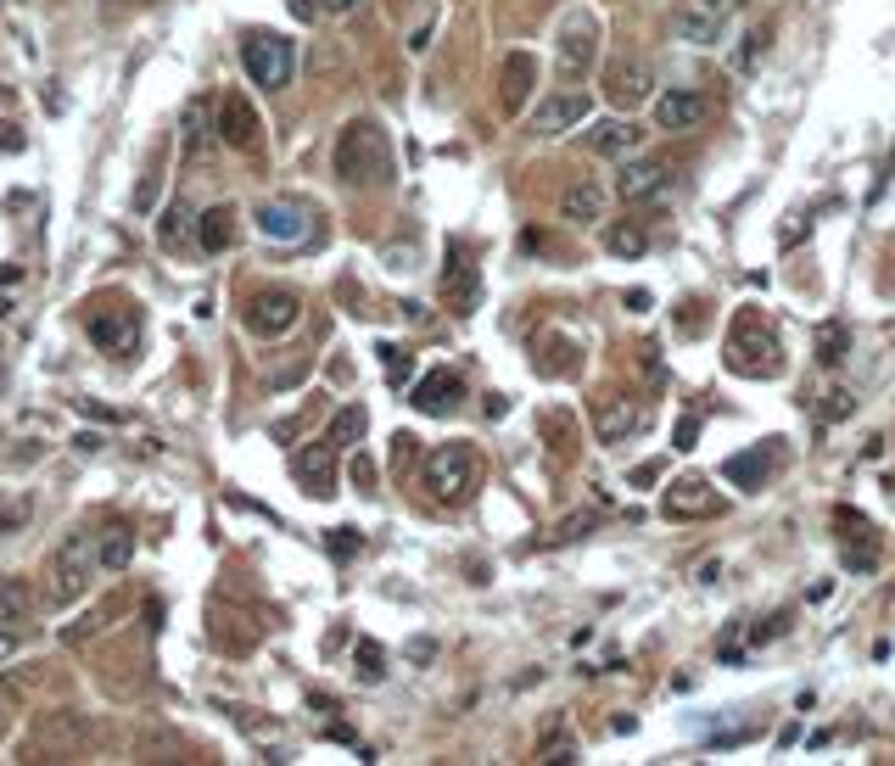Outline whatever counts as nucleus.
Returning a JSON list of instances; mask_svg holds the SVG:
<instances>
[{
    "instance_id": "obj_28",
    "label": "nucleus",
    "mask_w": 895,
    "mask_h": 766,
    "mask_svg": "<svg viewBox=\"0 0 895 766\" xmlns=\"http://www.w3.org/2000/svg\"><path fill=\"white\" fill-rule=\"evenodd\" d=\"M604 252H610V258H644V252H649V229H644L638 219H610Z\"/></svg>"
},
{
    "instance_id": "obj_24",
    "label": "nucleus",
    "mask_w": 895,
    "mask_h": 766,
    "mask_svg": "<svg viewBox=\"0 0 895 766\" xmlns=\"http://www.w3.org/2000/svg\"><path fill=\"white\" fill-rule=\"evenodd\" d=\"M604 202H610V197H604V185H599V179H577V185H565L560 213L572 219V224H582V229H588V224H599V219H604Z\"/></svg>"
},
{
    "instance_id": "obj_3",
    "label": "nucleus",
    "mask_w": 895,
    "mask_h": 766,
    "mask_svg": "<svg viewBox=\"0 0 895 766\" xmlns=\"http://www.w3.org/2000/svg\"><path fill=\"white\" fill-rule=\"evenodd\" d=\"M420 487H426V498H437V504H464L470 493L482 487V453L470 443L432 448L426 464H420Z\"/></svg>"
},
{
    "instance_id": "obj_12",
    "label": "nucleus",
    "mask_w": 895,
    "mask_h": 766,
    "mask_svg": "<svg viewBox=\"0 0 895 766\" xmlns=\"http://www.w3.org/2000/svg\"><path fill=\"white\" fill-rule=\"evenodd\" d=\"M778 464H784V443L767 437V443H756V448L733 453V459L722 464V475H728V482H739L744 493H762V487L773 482V470H778Z\"/></svg>"
},
{
    "instance_id": "obj_23",
    "label": "nucleus",
    "mask_w": 895,
    "mask_h": 766,
    "mask_svg": "<svg viewBox=\"0 0 895 766\" xmlns=\"http://www.w3.org/2000/svg\"><path fill=\"white\" fill-rule=\"evenodd\" d=\"M476 297H482V274H476V263H464L459 247H454V258L443 269V303L454 314H470V308H476Z\"/></svg>"
},
{
    "instance_id": "obj_15",
    "label": "nucleus",
    "mask_w": 895,
    "mask_h": 766,
    "mask_svg": "<svg viewBox=\"0 0 895 766\" xmlns=\"http://www.w3.org/2000/svg\"><path fill=\"white\" fill-rule=\"evenodd\" d=\"M292 475L303 482V493L308 498H331L337 493V448L331 443H308V448H297V459H292Z\"/></svg>"
},
{
    "instance_id": "obj_38",
    "label": "nucleus",
    "mask_w": 895,
    "mask_h": 766,
    "mask_svg": "<svg viewBox=\"0 0 895 766\" xmlns=\"http://www.w3.org/2000/svg\"><path fill=\"white\" fill-rule=\"evenodd\" d=\"M381 369H387L392 387H403V380H409V353L398 342H381Z\"/></svg>"
},
{
    "instance_id": "obj_7",
    "label": "nucleus",
    "mask_w": 895,
    "mask_h": 766,
    "mask_svg": "<svg viewBox=\"0 0 895 766\" xmlns=\"http://www.w3.org/2000/svg\"><path fill=\"white\" fill-rule=\"evenodd\" d=\"M213 134L224 140L229 152H258V140H263V118H258V107L247 102L242 90L219 95V118H213Z\"/></svg>"
},
{
    "instance_id": "obj_34",
    "label": "nucleus",
    "mask_w": 895,
    "mask_h": 766,
    "mask_svg": "<svg viewBox=\"0 0 895 766\" xmlns=\"http://www.w3.org/2000/svg\"><path fill=\"white\" fill-rule=\"evenodd\" d=\"M593 526H599V515H593V509H577V515H565V520L554 526L549 543H577V538H588V532H593Z\"/></svg>"
},
{
    "instance_id": "obj_29",
    "label": "nucleus",
    "mask_w": 895,
    "mask_h": 766,
    "mask_svg": "<svg viewBox=\"0 0 895 766\" xmlns=\"http://www.w3.org/2000/svg\"><path fill=\"white\" fill-rule=\"evenodd\" d=\"M134 559V532L129 526H107V532H96V570H129Z\"/></svg>"
},
{
    "instance_id": "obj_16",
    "label": "nucleus",
    "mask_w": 895,
    "mask_h": 766,
    "mask_svg": "<svg viewBox=\"0 0 895 766\" xmlns=\"http://www.w3.org/2000/svg\"><path fill=\"white\" fill-rule=\"evenodd\" d=\"M532 90H538V57L532 51H509L504 68H498V107L515 118L532 102Z\"/></svg>"
},
{
    "instance_id": "obj_42",
    "label": "nucleus",
    "mask_w": 895,
    "mask_h": 766,
    "mask_svg": "<svg viewBox=\"0 0 895 766\" xmlns=\"http://www.w3.org/2000/svg\"><path fill=\"white\" fill-rule=\"evenodd\" d=\"M678 330H683V337H694V330H705V303H683V314H678Z\"/></svg>"
},
{
    "instance_id": "obj_47",
    "label": "nucleus",
    "mask_w": 895,
    "mask_h": 766,
    "mask_svg": "<svg viewBox=\"0 0 895 766\" xmlns=\"http://www.w3.org/2000/svg\"><path fill=\"white\" fill-rule=\"evenodd\" d=\"M353 482H358V487H364V493H369V487H375V464H369V459H364V453H358V459H353Z\"/></svg>"
},
{
    "instance_id": "obj_5",
    "label": "nucleus",
    "mask_w": 895,
    "mask_h": 766,
    "mask_svg": "<svg viewBox=\"0 0 895 766\" xmlns=\"http://www.w3.org/2000/svg\"><path fill=\"white\" fill-rule=\"evenodd\" d=\"M242 62H247V79H252V84L286 90L292 73H297V39H286V34H247Z\"/></svg>"
},
{
    "instance_id": "obj_8",
    "label": "nucleus",
    "mask_w": 895,
    "mask_h": 766,
    "mask_svg": "<svg viewBox=\"0 0 895 766\" xmlns=\"http://www.w3.org/2000/svg\"><path fill=\"white\" fill-rule=\"evenodd\" d=\"M649 90H655V73H649L644 57H610V62H604V102L616 107V113L644 107Z\"/></svg>"
},
{
    "instance_id": "obj_18",
    "label": "nucleus",
    "mask_w": 895,
    "mask_h": 766,
    "mask_svg": "<svg viewBox=\"0 0 895 766\" xmlns=\"http://www.w3.org/2000/svg\"><path fill=\"white\" fill-rule=\"evenodd\" d=\"M459 398H464V380H459L454 369H432V375L414 380V398H409V403H414L420 414H454Z\"/></svg>"
},
{
    "instance_id": "obj_39",
    "label": "nucleus",
    "mask_w": 895,
    "mask_h": 766,
    "mask_svg": "<svg viewBox=\"0 0 895 766\" xmlns=\"http://www.w3.org/2000/svg\"><path fill=\"white\" fill-rule=\"evenodd\" d=\"M23 615H28V588H7L0 593V627H12Z\"/></svg>"
},
{
    "instance_id": "obj_48",
    "label": "nucleus",
    "mask_w": 895,
    "mask_h": 766,
    "mask_svg": "<svg viewBox=\"0 0 895 766\" xmlns=\"http://www.w3.org/2000/svg\"><path fill=\"white\" fill-rule=\"evenodd\" d=\"M12 649H17V633H12V627H0V660H12Z\"/></svg>"
},
{
    "instance_id": "obj_22",
    "label": "nucleus",
    "mask_w": 895,
    "mask_h": 766,
    "mask_svg": "<svg viewBox=\"0 0 895 766\" xmlns=\"http://www.w3.org/2000/svg\"><path fill=\"white\" fill-rule=\"evenodd\" d=\"M722 17L728 12H717V7H705V0H683L678 7V39H688V45H722Z\"/></svg>"
},
{
    "instance_id": "obj_17",
    "label": "nucleus",
    "mask_w": 895,
    "mask_h": 766,
    "mask_svg": "<svg viewBox=\"0 0 895 766\" xmlns=\"http://www.w3.org/2000/svg\"><path fill=\"white\" fill-rule=\"evenodd\" d=\"M588 118V95L582 90H554L549 102L538 107V118H532V134H565V129H577Z\"/></svg>"
},
{
    "instance_id": "obj_32",
    "label": "nucleus",
    "mask_w": 895,
    "mask_h": 766,
    "mask_svg": "<svg viewBox=\"0 0 895 766\" xmlns=\"http://www.w3.org/2000/svg\"><path fill=\"white\" fill-rule=\"evenodd\" d=\"M845 347H851V330H845V325H823V330H817V364L834 369V364L845 358Z\"/></svg>"
},
{
    "instance_id": "obj_2",
    "label": "nucleus",
    "mask_w": 895,
    "mask_h": 766,
    "mask_svg": "<svg viewBox=\"0 0 895 766\" xmlns=\"http://www.w3.org/2000/svg\"><path fill=\"white\" fill-rule=\"evenodd\" d=\"M722 364H728L733 375H744V380H773V375L784 369V347H778V337H773V325H767L762 314H750V308L733 314Z\"/></svg>"
},
{
    "instance_id": "obj_43",
    "label": "nucleus",
    "mask_w": 895,
    "mask_h": 766,
    "mask_svg": "<svg viewBox=\"0 0 895 766\" xmlns=\"http://www.w3.org/2000/svg\"><path fill=\"white\" fill-rule=\"evenodd\" d=\"M784 621H789V615H767V621H762V627L750 633L744 644H767V638H778V633H784Z\"/></svg>"
},
{
    "instance_id": "obj_50",
    "label": "nucleus",
    "mask_w": 895,
    "mask_h": 766,
    "mask_svg": "<svg viewBox=\"0 0 895 766\" xmlns=\"http://www.w3.org/2000/svg\"><path fill=\"white\" fill-rule=\"evenodd\" d=\"M325 7H331V12H348V7H358V0H325Z\"/></svg>"
},
{
    "instance_id": "obj_31",
    "label": "nucleus",
    "mask_w": 895,
    "mask_h": 766,
    "mask_svg": "<svg viewBox=\"0 0 895 766\" xmlns=\"http://www.w3.org/2000/svg\"><path fill=\"white\" fill-rule=\"evenodd\" d=\"M538 761H577V739L560 733V722H549L538 739Z\"/></svg>"
},
{
    "instance_id": "obj_11",
    "label": "nucleus",
    "mask_w": 895,
    "mask_h": 766,
    "mask_svg": "<svg viewBox=\"0 0 895 766\" xmlns=\"http://www.w3.org/2000/svg\"><path fill=\"white\" fill-rule=\"evenodd\" d=\"M638 425H644V403L638 398H627V392L593 398V437L599 443H627Z\"/></svg>"
},
{
    "instance_id": "obj_30",
    "label": "nucleus",
    "mask_w": 895,
    "mask_h": 766,
    "mask_svg": "<svg viewBox=\"0 0 895 766\" xmlns=\"http://www.w3.org/2000/svg\"><path fill=\"white\" fill-rule=\"evenodd\" d=\"M364 431H369V409H358V403H348L331 425H325V443H331L337 453H348V448H358L364 443Z\"/></svg>"
},
{
    "instance_id": "obj_13",
    "label": "nucleus",
    "mask_w": 895,
    "mask_h": 766,
    "mask_svg": "<svg viewBox=\"0 0 895 766\" xmlns=\"http://www.w3.org/2000/svg\"><path fill=\"white\" fill-rule=\"evenodd\" d=\"M672 179H678V157H638L616 174V190L627 202H649L661 190H672Z\"/></svg>"
},
{
    "instance_id": "obj_33",
    "label": "nucleus",
    "mask_w": 895,
    "mask_h": 766,
    "mask_svg": "<svg viewBox=\"0 0 895 766\" xmlns=\"http://www.w3.org/2000/svg\"><path fill=\"white\" fill-rule=\"evenodd\" d=\"M767 45H773V28H750V34H744V45L733 51V73H750V68H756Z\"/></svg>"
},
{
    "instance_id": "obj_41",
    "label": "nucleus",
    "mask_w": 895,
    "mask_h": 766,
    "mask_svg": "<svg viewBox=\"0 0 895 766\" xmlns=\"http://www.w3.org/2000/svg\"><path fill=\"white\" fill-rule=\"evenodd\" d=\"M179 219H185V208H168V219L157 224V235H163V247H179V241H185V229H179Z\"/></svg>"
},
{
    "instance_id": "obj_19",
    "label": "nucleus",
    "mask_w": 895,
    "mask_h": 766,
    "mask_svg": "<svg viewBox=\"0 0 895 766\" xmlns=\"http://www.w3.org/2000/svg\"><path fill=\"white\" fill-rule=\"evenodd\" d=\"M705 113H711V107H705V95H699V90H667V95H655V123L672 129V134L699 129Z\"/></svg>"
},
{
    "instance_id": "obj_35",
    "label": "nucleus",
    "mask_w": 895,
    "mask_h": 766,
    "mask_svg": "<svg viewBox=\"0 0 895 766\" xmlns=\"http://www.w3.org/2000/svg\"><path fill=\"white\" fill-rule=\"evenodd\" d=\"M543 431H549V437H554L549 448H554V453H565V459H572V448H577V431H572V414H560V409H554V414H543Z\"/></svg>"
},
{
    "instance_id": "obj_6",
    "label": "nucleus",
    "mask_w": 895,
    "mask_h": 766,
    "mask_svg": "<svg viewBox=\"0 0 895 766\" xmlns=\"http://www.w3.org/2000/svg\"><path fill=\"white\" fill-rule=\"evenodd\" d=\"M554 57H560L565 79H582L593 68V57H599V23L588 12H572L560 23V34H554Z\"/></svg>"
},
{
    "instance_id": "obj_26",
    "label": "nucleus",
    "mask_w": 895,
    "mask_h": 766,
    "mask_svg": "<svg viewBox=\"0 0 895 766\" xmlns=\"http://www.w3.org/2000/svg\"><path fill=\"white\" fill-rule=\"evenodd\" d=\"M208 113H213L208 95H191V107H185V118H179V146H185V157H208V134H213Z\"/></svg>"
},
{
    "instance_id": "obj_21",
    "label": "nucleus",
    "mask_w": 895,
    "mask_h": 766,
    "mask_svg": "<svg viewBox=\"0 0 895 766\" xmlns=\"http://www.w3.org/2000/svg\"><path fill=\"white\" fill-rule=\"evenodd\" d=\"M39 750H57V755H84L90 750V722L73 710H57V716H45L39 722Z\"/></svg>"
},
{
    "instance_id": "obj_4",
    "label": "nucleus",
    "mask_w": 895,
    "mask_h": 766,
    "mask_svg": "<svg viewBox=\"0 0 895 766\" xmlns=\"http://www.w3.org/2000/svg\"><path fill=\"white\" fill-rule=\"evenodd\" d=\"M90 570H96V538H90V532H73V538L51 554V570H45V604H51V610L73 604V599L84 593V582H90Z\"/></svg>"
},
{
    "instance_id": "obj_36",
    "label": "nucleus",
    "mask_w": 895,
    "mask_h": 766,
    "mask_svg": "<svg viewBox=\"0 0 895 766\" xmlns=\"http://www.w3.org/2000/svg\"><path fill=\"white\" fill-rule=\"evenodd\" d=\"M353 672H358V683H381V672H387V655H381V644H358V655H353Z\"/></svg>"
},
{
    "instance_id": "obj_37",
    "label": "nucleus",
    "mask_w": 895,
    "mask_h": 766,
    "mask_svg": "<svg viewBox=\"0 0 895 766\" xmlns=\"http://www.w3.org/2000/svg\"><path fill=\"white\" fill-rule=\"evenodd\" d=\"M817 409H823V420H851V414H857V398L845 392V387H828Z\"/></svg>"
},
{
    "instance_id": "obj_9",
    "label": "nucleus",
    "mask_w": 895,
    "mask_h": 766,
    "mask_svg": "<svg viewBox=\"0 0 895 766\" xmlns=\"http://www.w3.org/2000/svg\"><path fill=\"white\" fill-rule=\"evenodd\" d=\"M728 504H722V493L705 482V475H678V482L661 493V515L667 520H711V515H722Z\"/></svg>"
},
{
    "instance_id": "obj_14",
    "label": "nucleus",
    "mask_w": 895,
    "mask_h": 766,
    "mask_svg": "<svg viewBox=\"0 0 895 766\" xmlns=\"http://www.w3.org/2000/svg\"><path fill=\"white\" fill-rule=\"evenodd\" d=\"M90 342H96L102 353H113V358H129L140 347V314L134 308H102L96 319H90Z\"/></svg>"
},
{
    "instance_id": "obj_40",
    "label": "nucleus",
    "mask_w": 895,
    "mask_h": 766,
    "mask_svg": "<svg viewBox=\"0 0 895 766\" xmlns=\"http://www.w3.org/2000/svg\"><path fill=\"white\" fill-rule=\"evenodd\" d=\"M325 543H331L337 559H353V554H358V532H353V526H337V532L325 538Z\"/></svg>"
},
{
    "instance_id": "obj_25",
    "label": "nucleus",
    "mask_w": 895,
    "mask_h": 766,
    "mask_svg": "<svg viewBox=\"0 0 895 766\" xmlns=\"http://www.w3.org/2000/svg\"><path fill=\"white\" fill-rule=\"evenodd\" d=\"M644 140V129L638 123H627V118H604V123H593L588 129V146L599 152V157H622V152H633Z\"/></svg>"
},
{
    "instance_id": "obj_1",
    "label": "nucleus",
    "mask_w": 895,
    "mask_h": 766,
    "mask_svg": "<svg viewBox=\"0 0 895 766\" xmlns=\"http://www.w3.org/2000/svg\"><path fill=\"white\" fill-rule=\"evenodd\" d=\"M337 179L342 185H387L392 179V140L375 118H353L337 140Z\"/></svg>"
},
{
    "instance_id": "obj_45",
    "label": "nucleus",
    "mask_w": 895,
    "mask_h": 766,
    "mask_svg": "<svg viewBox=\"0 0 895 766\" xmlns=\"http://www.w3.org/2000/svg\"><path fill=\"white\" fill-rule=\"evenodd\" d=\"M694 437H699V420H694V414H683V420H678V448L688 453V448H694Z\"/></svg>"
},
{
    "instance_id": "obj_46",
    "label": "nucleus",
    "mask_w": 895,
    "mask_h": 766,
    "mask_svg": "<svg viewBox=\"0 0 895 766\" xmlns=\"http://www.w3.org/2000/svg\"><path fill=\"white\" fill-rule=\"evenodd\" d=\"M0 152H23V129L17 123H0Z\"/></svg>"
},
{
    "instance_id": "obj_20",
    "label": "nucleus",
    "mask_w": 895,
    "mask_h": 766,
    "mask_svg": "<svg viewBox=\"0 0 895 766\" xmlns=\"http://www.w3.org/2000/svg\"><path fill=\"white\" fill-rule=\"evenodd\" d=\"M258 229L269 235V241H308V229H314V219H308V208L303 202H263L258 208Z\"/></svg>"
},
{
    "instance_id": "obj_49",
    "label": "nucleus",
    "mask_w": 895,
    "mask_h": 766,
    "mask_svg": "<svg viewBox=\"0 0 895 766\" xmlns=\"http://www.w3.org/2000/svg\"><path fill=\"white\" fill-rule=\"evenodd\" d=\"M705 7H717V12H733V7H739V0H705Z\"/></svg>"
},
{
    "instance_id": "obj_44",
    "label": "nucleus",
    "mask_w": 895,
    "mask_h": 766,
    "mask_svg": "<svg viewBox=\"0 0 895 766\" xmlns=\"http://www.w3.org/2000/svg\"><path fill=\"white\" fill-rule=\"evenodd\" d=\"M627 482H633V487H655V482H661V459H655V464H638Z\"/></svg>"
},
{
    "instance_id": "obj_10",
    "label": "nucleus",
    "mask_w": 895,
    "mask_h": 766,
    "mask_svg": "<svg viewBox=\"0 0 895 766\" xmlns=\"http://www.w3.org/2000/svg\"><path fill=\"white\" fill-rule=\"evenodd\" d=\"M297 314H303V303L292 297V292H274V285H269V292H252L247 297V330H252V337H263V342H274V337H286V330L297 325Z\"/></svg>"
},
{
    "instance_id": "obj_27",
    "label": "nucleus",
    "mask_w": 895,
    "mask_h": 766,
    "mask_svg": "<svg viewBox=\"0 0 895 766\" xmlns=\"http://www.w3.org/2000/svg\"><path fill=\"white\" fill-rule=\"evenodd\" d=\"M197 247L202 252H229L235 247V208H208L197 219Z\"/></svg>"
}]
</instances>
